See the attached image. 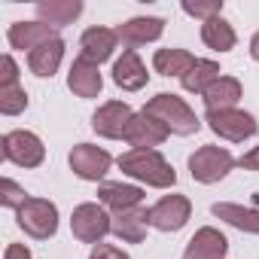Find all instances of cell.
<instances>
[{
	"instance_id": "cell-12",
	"label": "cell",
	"mask_w": 259,
	"mask_h": 259,
	"mask_svg": "<svg viewBox=\"0 0 259 259\" xmlns=\"http://www.w3.org/2000/svg\"><path fill=\"white\" fill-rule=\"evenodd\" d=\"M147 226H150V210H144V207L119 210L110 217V232L125 244H141L147 238Z\"/></svg>"
},
{
	"instance_id": "cell-1",
	"label": "cell",
	"mask_w": 259,
	"mask_h": 259,
	"mask_svg": "<svg viewBox=\"0 0 259 259\" xmlns=\"http://www.w3.org/2000/svg\"><path fill=\"white\" fill-rule=\"evenodd\" d=\"M119 168H122V174L135 177V180H141L153 189H168V186L177 183L174 168L156 150H128V153L119 156Z\"/></svg>"
},
{
	"instance_id": "cell-25",
	"label": "cell",
	"mask_w": 259,
	"mask_h": 259,
	"mask_svg": "<svg viewBox=\"0 0 259 259\" xmlns=\"http://www.w3.org/2000/svg\"><path fill=\"white\" fill-rule=\"evenodd\" d=\"M201 40H204V46L213 49V52H229V49H235V43H238L235 28H232L223 16H213V19H207V22L201 25Z\"/></svg>"
},
{
	"instance_id": "cell-31",
	"label": "cell",
	"mask_w": 259,
	"mask_h": 259,
	"mask_svg": "<svg viewBox=\"0 0 259 259\" xmlns=\"http://www.w3.org/2000/svg\"><path fill=\"white\" fill-rule=\"evenodd\" d=\"M89 259H132L128 253H122L119 247H113V244H98L95 250H92V256Z\"/></svg>"
},
{
	"instance_id": "cell-21",
	"label": "cell",
	"mask_w": 259,
	"mask_h": 259,
	"mask_svg": "<svg viewBox=\"0 0 259 259\" xmlns=\"http://www.w3.org/2000/svg\"><path fill=\"white\" fill-rule=\"evenodd\" d=\"M61 58H64V40L55 37V40L37 46L34 52H28V67H31V73H37V76H52V73L58 70Z\"/></svg>"
},
{
	"instance_id": "cell-2",
	"label": "cell",
	"mask_w": 259,
	"mask_h": 259,
	"mask_svg": "<svg viewBox=\"0 0 259 259\" xmlns=\"http://www.w3.org/2000/svg\"><path fill=\"white\" fill-rule=\"evenodd\" d=\"M147 113L156 116L171 135H180V138H189V135H195L198 128H201V122H198V116L192 113V107H189L183 98L171 95V92L156 95V98L147 104Z\"/></svg>"
},
{
	"instance_id": "cell-11",
	"label": "cell",
	"mask_w": 259,
	"mask_h": 259,
	"mask_svg": "<svg viewBox=\"0 0 259 259\" xmlns=\"http://www.w3.org/2000/svg\"><path fill=\"white\" fill-rule=\"evenodd\" d=\"M168 128L156 119V116H150L147 110H141V113H135L132 116V122H128V132H125V141L132 144L135 150H156V147H162L165 141H168Z\"/></svg>"
},
{
	"instance_id": "cell-27",
	"label": "cell",
	"mask_w": 259,
	"mask_h": 259,
	"mask_svg": "<svg viewBox=\"0 0 259 259\" xmlns=\"http://www.w3.org/2000/svg\"><path fill=\"white\" fill-rule=\"evenodd\" d=\"M28 107V92L16 82V85H0V113L7 116H19Z\"/></svg>"
},
{
	"instance_id": "cell-29",
	"label": "cell",
	"mask_w": 259,
	"mask_h": 259,
	"mask_svg": "<svg viewBox=\"0 0 259 259\" xmlns=\"http://www.w3.org/2000/svg\"><path fill=\"white\" fill-rule=\"evenodd\" d=\"M183 13L186 16H195V19H201V22H207V19H213V16H220L223 13V0H186L183 4Z\"/></svg>"
},
{
	"instance_id": "cell-32",
	"label": "cell",
	"mask_w": 259,
	"mask_h": 259,
	"mask_svg": "<svg viewBox=\"0 0 259 259\" xmlns=\"http://www.w3.org/2000/svg\"><path fill=\"white\" fill-rule=\"evenodd\" d=\"M238 165L247 168V171H259V147H253L250 153H244V156L238 159Z\"/></svg>"
},
{
	"instance_id": "cell-5",
	"label": "cell",
	"mask_w": 259,
	"mask_h": 259,
	"mask_svg": "<svg viewBox=\"0 0 259 259\" xmlns=\"http://www.w3.org/2000/svg\"><path fill=\"white\" fill-rule=\"evenodd\" d=\"M0 153H4L7 162L19 165V168H37L46 159V147L34 132H10L0 141Z\"/></svg>"
},
{
	"instance_id": "cell-26",
	"label": "cell",
	"mask_w": 259,
	"mask_h": 259,
	"mask_svg": "<svg viewBox=\"0 0 259 259\" xmlns=\"http://www.w3.org/2000/svg\"><path fill=\"white\" fill-rule=\"evenodd\" d=\"M195 61L198 58H192V52H186V49H159L153 55V67L162 76H183Z\"/></svg>"
},
{
	"instance_id": "cell-3",
	"label": "cell",
	"mask_w": 259,
	"mask_h": 259,
	"mask_svg": "<svg viewBox=\"0 0 259 259\" xmlns=\"http://www.w3.org/2000/svg\"><path fill=\"white\" fill-rule=\"evenodd\" d=\"M235 165H238V162L232 159V153H229L226 147H213V144L198 147V150L189 156V174H192V180H198V183H220Z\"/></svg>"
},
{
	"instance_id": "cell-15",
	"label": "cell",
	"mask_w": 259,
	"mask_h": 259,
	"mask_svg": "<svg viewBox=\"0 0 259 259\" xmlns=\"http://www.w3.org/2000/svg\"><path fill=\"white\" fill-rule=\"evenodd\" d=\"M147 79H150V73H147L141 55L135 49H125L122 58L113 64V82L119 89H125V92H138V89L147 85Z\"/></svg>"
},
{
	"instance_id": "cell-28",
	"label": "cell",
	"mask_w": 259,
	"mask_h": 259,
	"mask_svg": "<svg viewBox=\"0 0 259 259\" xmlns=\"http://www.w3.org/2000/svg\"><path fill=\"white\" fill-rule=\"evenodd\" d=\"M28 198H31V195H25V189H22L16 180H10V177L0 180V204H4V207H16V210H19Z\"/></svg>"
},
{
	"instance_id": "cell-9",
	"label": "cell",
	"mask_w": 259,
	"mask_h": 259,
	"mask_svg": "<svg viewBox=\"0 0 259 259\" xmlns=\"http://www.w3.org/2000/svg\"><path fill=\"white\" fill-rule=\"evenodd\" d=\"M204 122L210 125V132H213V135H220V138H226V141H232V144L247 141V138L256 135V119H253L250 113H244V110H220V113H207Z\"/></svg>"
},
{
	"instance_id": "cell-24",
	"label": "cell",
	"mask_w": 259,
	"mask_h": 259,
	"mask_svg": "<svg viewBox=\"0 0 259 259\" xmlns=\"http://www.w3.org/2000/svg\"><path fill=\"white\" fill-rule=\"evenodd\" d=\"M220 79V64L217 61H207V58H198L183 76H180V85L192 95H204L213 82Z\"/></svg>"
},
{
	"instance_id": "cell-34",
	"label": "cell",
	"mask_w": 259,
	"mask_h": 259,
	"mask_svg": "<svg viewBox=\"0 0 259 259\" xmlns=\"http://www.w3.org/2000/svg\"><path fill=\"white\" fill-rule=\"evenodd\" d=\"M250 55L259 61V31H256V34H253V40H250Z\"/></svg>"
},
{
	"instance_id": "cell-33",
	"label": "cell",
	"mask_w": 259,
	"mask_h": 259,
	"mask_svg": "<svg viewBox=\"0 0 259 259\" xmlns=\"http://www.w3.org/2000/svg\"><path fill=\"white\" fill-rule=\"evenodd\" d=\"M4 259H31V250L25 244H10L7 253H4Z\"/></svg>"
},
{
	"instance_id": "cell-8",
	"label": "cell",
	"mask_w": 259,
	"mask_h": 259,
	"mask_svg": "<svg viewBox=\"0 0 259 259\" xmlns=\"http://www.w3.org/2000/svg\"><path fill=\"white\" fill-rule=\"evenodd\" d=\"M132 107H128L125 101H107V104H101L98 110H95V116H92V128L101 135V138H107V141H125V132H128V122H132Z\"/></svg>"
},
{
	"instance_id": "cell-23",
	"label": "cell",
	"mask_w": 259,
	"mask_h": 259,
	"mask_svg": "<svg viewBox=\"0 0 259 259\" xmlns=\"http://www.w3.org/2000/svg\"><path fill=\"white\" fill-rule=\"evenodd\" d=\"M79 13H82V4H79V0H43V4H37V16H40V22L49 25V28L70 25Z\"/></svg>"
},
{
	"instance_id": "cell-7",
	"label": "cell",
	"mask_w": 259,
	"mask_h": 259,
	"mask_svg": "<svg viewBox=\"0 0 259 259\" xmlns=\"http://www.w3.org/2000/svg\"><path fill=\"white\" fill-rule=\"evenodd\" d=\"M70 229H73V235H76L82 244H101V238L110 232V217H107V210H104L101 204L85 201V204L73 207Z\"/></svg>"
},
{
	"instance_id": "cell-18",
	"label": "cell",
	"mask_w": 259,
	"mask_h": 259,
	"mask_svg": "<svg viewBox=\"0 0 259 259\" xmlns=\"http://www.w3.org/2000/svg\"><path fill=\"white\" fill-rule=\"evenodd\" d=\"M116 31H110V28H89L85 34H82V40H79V58H85V61H92V64H101V61H107L110 55H113V49H116Z\"/></svg>"
},
{
	"instance_id": "cell-19",
	"label": "cell",
	"mask_w": 259,
	"mask_h": 259,
	"mask_svg": "<svg viewBox=\"0 0 259 259\" xmlns=\"http://www.w3.org/2000/svg\"><path fill=\"white\" fill-rule=\"evenodd\" d=\"M98 201L104 207H113V213L132 210V207H141L144 189L141 186H128V183H101L98 186Z\"/></svg>"
},
{
	"instance_id": "cell-20",
	"label": "cell",
	"mask_w": 259,
	"mask_h": 259,
	"mask_svg": "<svg viewBox=\"0 0 259 259\" xmlns=\"http://www.w3.org/2000/svg\"><path fill=\"white\" fill-rule=\"evenodd\" d=\"M204 107L207 113H220V110H235V104L241 101V82L235 76H220L204 95Z\"/></svg>"
},
{
	"instance_id": "cell-14",
	"label": "cell",
	"mask_w": 259,
	"mask_h": 259,
	"mask_svg": "<svg viewBox=\"0 0 259 259\" xmlns=\"http://www.w3.org/2000/svg\"><path fill=\"white\" fill-rule=\"evenodd\" d=\"M162 31H165V19L141 16V19H128L125 25H119V28H116V37H119L125 46H144V43L159 40Z\"/></svg>"
},
{
	"instance_id": "cell-16",
	"label": "cell",
	"mask_w": 259,
	"mask_h": 259,
	"mask_svg": "<svg viewBox=\"0 0 259 259\" xmlns=\"http://www.w3.org/2000/svg\"><path fill=\"white\" fill-rule=\"evenodd\" d=\"M67 89L76 98H98L101 89H104V79H101L98 64H92L85 58H76L70 64V73H67Z\"/></svg>"
},
{
	"instance_id": "cell-13",
	"label": "cell",
	"mask_w": 259,
	"mask_h": 259,
	"mask_svg": "<svg viewBox=\"0 0 259 259\" xmlns=\"http://www.w3.org/2000/svg\"><path fill=\"white\" fill-rule=\"evenodd\" d=\"M226 250H229L226 235L217 232V229H210V226H204V229H198L189 238V244L183 250V259H223Z\"/></svg>"
},
{
	"instance_id": "cell-10",
	"label": "cell",
	"mask_w": 259,
	"mask_h": 259,
	"mask_svg": "<svg viewBox=\"0 0 259 259\" xmlns=\"http://www.w3.org/2000/svg\"><path fill=\"white\" fill-rule=\"evenodd\" d=\"M192 213V204L186 195H165L150 207V226L159 232H180Z\"/></svg>"
},
{
	"instance_id": "cell-30",
	"label": "cell",
	"mask_w": 259,
	"mask_h": 259,
	"mask_svg": "<svg viewBox=\"0 0 259 259\" xmlns=\"http://www.w3.org/2000/svg\"><path fill=\"white\" fill-rule=\"evenodd\" d=\"M0 85H16L19 82V67H16V61H13V55H4L0 58Z\"/></svg>"
},
{
	"instance_id": "cell-6",
	"label": "cell",
	"mask_w": 259,
	"mask_h": 259,
	"mask_svg": "<svg viewBox=\"0 0 259 259\" xmlns=\"http://www.w3.org/2000/svg\"><path fill=\"white\" fill-rule=\"evenodd\" d=\"M67 162H70V171H73L79 180H92V183H98V180H104V174L110 171L113 156H110L107 150L95 147V144H76V147L70 150Z\"/></svg>"
},
{
	"instance_id": "cell-4",
	"label": "cell",
	"mask_w": 259,
	"mask_h": 259,
	"mask_svg": "<svg viewBox=\"0 0 259 259\" xmlns=\"http://www.w3.org/2000/svg\"><path fill=\"white\" fill-rule=\"evenodd\" d=\"M16 217H19V226L37 241H46L58 232V207L46 198H28L16 210Z\"/></svg>"
},
{
	"instance_id": "cell-22",
	"label": "cell",
	"mask_w": 259,
	"mask_h": 259,
	"mask_svg": "<svg viewBox=\"0 0 259 259\" xmlns=\"http://www.w3.org/2000/svg\"><path fill=\"white\" fill-rule=\"evenodd\" d=\"M213 217L226 220L229 226L241 229V232H250V235H259V210L256 207H241V204H232V201H217L210 207Z\"/></svg>"
},
{
	"instance_id": "cell-17",
	"label": "cell",
	"mask_w": 259,
	"mask_h": 259,
	"mask_svg": "<svg viewBox=\"0 0 259 259\" xmlns=\"http://www.w3.org/2000/svg\"><path fill=\"white\" fill-rule=\"evenodd\" d=\"M10 46L13 49H28V52H34L37 46H43V43H49V40H55L58 34H55V28H49V25H43V22H16V25H10Z\"/></svg>"
}]
</instances>
